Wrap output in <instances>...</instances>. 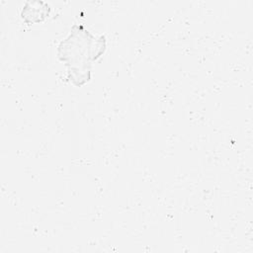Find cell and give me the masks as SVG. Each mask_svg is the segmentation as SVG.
Listing matches in <instances>:
<instances>
[{
    "label": "cell",
    "mask_w": 253,
    "mask_h": 253,
    "mask_svg": "<svg viewBox=\"0 0 253 253\" xmlns=\"http://www.w3.org/2000/svg\"><path fill=\"white\" fill-rule=\"evenodd\" d=\"M93 37L90 35L87 40L79 42V40H72L69 36L58 46V57L60 60L69 62L68 72L71 71L75 64H81V68L85 76L90 80V59H97L105 50L106 42L105 37H101L99 42L93 44Z\"/></svg>",
    "instance_id": "cell-1"
}]
</instances>
